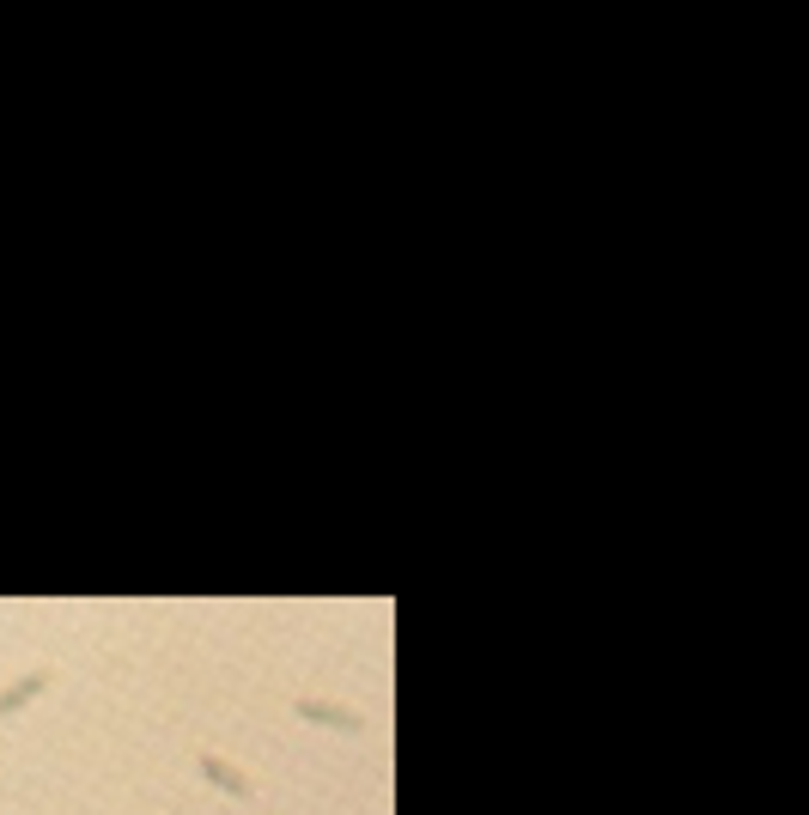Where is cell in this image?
<instances>
[{"label": "cell", "instance_id": "1", "mask_svg": "<svg viewBox=\"0 0 809 815\" xmlns=\"http://www.w3.org/2000/svg\"><path fill=\"white\" fill-rule=\"evenodd\" d=\"M299 718L305 724H329V730H365V712H353V706H329V700H299Z\"/></svg>", "mask_w": 809, "mask_h": 815}, {"label": "cell", "instance_id": "2", "mask_svg": "<svg viewBox=\"0 0 809 815\" xmlns=\"http://www.w3.org/2000/svg\"><path fill=\"white\" fill-rule=\"evenodd\" d=\"M49 682H55V676H49V670H31V676H19V682H13V688H7V694H0V718H13V712H19V706H25V700H37V694H43V688H49Z\"/></svg>", "mask_w": 809, "mask_h": 815}, {"label": "cell", "instance_id": "3", "mask_svg": "<svg viewBox=\"0 0 809 815\" xmlns=\"http://www.w3.org/2000/svg\"><path fill=\"white\" fill-rule=\"evenodd\" d=\"M201 773H207L219 791H232V797H250V779H244L232 761H219V755H201Z\"/></svg>", "mask_w": 809, "mask_h": 815}]
</instances>
